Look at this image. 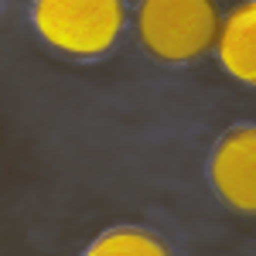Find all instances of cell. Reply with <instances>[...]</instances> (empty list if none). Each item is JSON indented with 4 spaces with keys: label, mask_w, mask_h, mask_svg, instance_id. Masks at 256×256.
<instances>
[{
    "label": "cell",
    "mask_w": 256,
    "mask_h": 256,
    "mask_svg": "<svg viewBox=\"0 0 256 256\" xmlns=\"http://www.w3.org/2000/svg\"><path fill=\"white\" fill-rule=\"evenodd\" d=\"M123 0H34V31L44 44L72 58H96L123 31Z\"/></svg>",
    "instance_id": "1"
},
{
    "label": "cell",
    "mask_w": 256,
    "mask_h": 256,
    "mask_svg": "<svg viewBox=\"0 0 256 256\" xmlns=\"http://www.w3.org/2000/svg\"><path fill=\"white\" fill-rule=\"evenodd\" d=\"M216 0H140L137 31L160 62H192L218 41Z\"/></svg>",
    "instance_id": "2"
},
{
    "label": "cell",
    "mask_w": 256,
    "mask_h": 256,
    "mask_svg": "<svg viewBox=\"0 0 256 256\" xmlns=\"http://www.w3.org/2000/svg\"><path fill=\"white\" fill-rule=\"evenodd\" d=\"M212 184L218 198L242 216H256V126H236L212 154Z\"/></svg>",
    "instance_id": "3"
},
{
    "label": "cell",
    "mask_w": 256,
    "mask_h": 256,
    "mask_svg": "<svg viewBox=\"0 0 256 256\" xmlns=\"http://www.w3.org/2000/svg\"><path fill=\"white\" fill-rule=\"evenodd\" d=\"M218 62L239 82L256 86V0L239 4L218 28Z\"/></svg>",
    "instance_id": "4"
},
{
    "label": "cell",
    "mask_w": 256,
    "mask_h": 256,
    "mask_svg": "<svg viewBox=\"0 0 256 256\" xmlns=\"http://www.w3.org/2000/svg\"><path fill=\"white\" fill-rule=\"evenodd\" d=\"M89 253H106V256H160L164 253V242L140 229H113L106 236H99Z\"/></svg>",
    "instance_id": "5"
}]
</instances>
